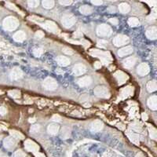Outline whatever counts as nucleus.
Here are the masks:
<instances>
[{
	"label": "nucleus",
	"mask_w": 157,
	"mask_h": 157,
	"mask_svg": "<svg viewBox=\"0 0 157 157\" xmlns=\"http://www.w3.org/2000/svg\"><path fill=\"white\" fill-rule=\"evenodd\" d=\"M19 21L17 17L10 16L6 17L3 21V26L6 31H13L16 30L19 26Z\"/></svg>",
	"instance_id": "obj_1"
},
{
	"label": "nucleus",
	"mask_w": 157,
	"mask_h": 157,
	"mask_svg": "<svg viewBox=\"0 0 157 157\" xmlns=\"http://www.w3.org/2000/svg\"><path fill=\"white\" fill-rule=\"evenodd\" d=\"M91 54L94 57H99L101 60V61L105 63V64H108L109 61H112V56L108 52H104L101 50L93 49L91 50Z\"/></svg>",
	"instance_id": "obj_2"
},
{
	"label": "nucleus",
	"mask_w": 157,
	"mask_h": 157,
	"mask_svg": "<svg viewBox=\"0 0 157 157\" xmlns=\"http://www.w3.org/2000/svg\"><path fill=\"white\" fill-rule=\"evenodd\" d=\"M76 18L74 15L71 14H65L63 15L61 18V24L62 25L66 28V29H70L76 24Z\"/></svg>",
	"instance_id": "obj_3"
},
{
	"label": "nucleus",
	"mask_w": 157,
	"mask_h": 157,
	"mask_svg": "<svg viewBox=\"0 0 157 157\" xmlns=\"http://www.w3.org/2000/svg\"><path fill=\"white\" fill-rule=\"evenodd\" d=\"M43 87L46 91H55L58 87V83L54 78H51V77H47L43 82Z\"/></svg>",
	"instance_id": "obj_4"
},
{
	"label": "nucleus",
	"mask_w": 157,
	"mask_h": 157,
	"mask_svg": "<svg viewBox=\"0 0 157 157\" xmlns=\"http://www.w3.org/2000/svg\"><path fill=\"white\" fill-rule=\"evenodd\" d=\"M96 31H97L98 36H101V37H106V36H109L112 32V29H111L108 25L105 24L98 25L97 29H96Z\"/></svg>",
	"instance_id": "obj_5"
},
{
	"label": "nucleus",
	"mask_w": 157,
	"mask_h": 157,
	"mask_svg": "<svg viewBox=\"0 0 157 157\" xmlns=\"http://www.w3.org/2000/svg\"><path fill=\"white\" fill-rule=\"evenodd\" d=\"M93 93L96 96L101 98H108L110 97V92L108 89L105 86H98L94 88Z\"/></svg>",
	"instance_id": "obj_6"
},
{
	"label": "nucleus",
	"mask_w": 157,
	"mask_h": 157,
	"mask_svg": "<svg viewBox=\"0 0 157 157\" xmlns=\"http://www.w3.org/2000/svg\"><path fill=\"white\" fill-rule=\"evenodd\" d=\"M130 41L128 36H125V35H117L112 41V43L115 46L119 47L122 46H124L127 44Z\"/></svg>",
	"instance_id": "obj_7"
},
{
	"label": "nucleus",
	"mask_w": 157,
	"mask_h": 157,
	"mask_svg": "<svg viewBox=\"0 0 157 157\" xmlns=\"http://www.w3.org/2000/svg\"><path fill=\"white\" fill-rule=\"evenodd\" d=\"M42 27H43L46 30L50 31V32H53V33H57L59 29H58V27L56 24H55L54 21H46L44 22V24H41Z\"/></svg>",
	"instance_id": "obj_8"
},
{
	"label": "nucleus",
	"mask_w": 157,
	"mask_h": 157,
	"mask_svg": "<svg viewBox=\"0 0 157 157\" xmlns=\"http://www.w3.org/2000/svg\"><path fill=\"white\" fill-rule=\"evenodd\" d=\"M24 148L27 151L31 152H38L39 150V146L35 141L31 140H26L24 142Z\"/></svg>",
	"instance_id": "obj_9"
},
{
	"label": "nucleus",
	"mask_w": 157,
	"mask_h": 157,
	"mask_svg": "<svg viewBox=\"0 0 157 157\" xmlns=\"http://www.w3.org/2000/svg\"><path fill=\"white\" fill-rule=\"evenodd\" d=\"M22 76H23V71H21V69L17 68V67L14 68L12 69V71H10V78L12 81L18 80V79L22 78Z\"/></svg>",
	"instance_id": "obj_10"
},
{
	"label": "nucleus",
	"mask_w": 157,
	"mask_h": 157,
	"mask_svg": "<svg viewBox=\"0 0 157 157\" xmlns=\"http://www.w3.org/2000/svg\"><path fill=\"white\" fill-rule=\"evenodd\" d=\"M150 68L147 63H141L137 68V72L139 76H145L149 73Z\"/></svg>",
	"instance_id": "obj_11"
},
{
	"label": "nucleus",
	"mask_w": 157,
	"mask_h": 157,
	"mask_svg": "<svg viewBox=\"0 0 157 157\" xmlns=\"http://www.w3.org/2000/svg\"><path fill=\"white\" fill-rule=\"evenodd\" d=\"M115 78H116V80L118 81L119 85H122L126 83V81L128 79V76L123 72L122 71H117L114 73Z\"/></svg>",
	"instance_id": "obj_12"
},
{
	"label": "nucleus",
	"mask_w": 157,
	"mask_h": 157,
	"mask_svg": "<svg viewBox=\"0 0 157 157\" xmlns=\"http://www.w3.org/2000/svg\"><path fill=\"white\" fill-rule=\"evenodd\" d=\"M86 68L83 64L78 63V64H75L73 67V72L76 76H79L86 73Z\"/></svg>",
	"instance_id": "obj_13"
},
{
	"label": "nucleus",
	"mask_w": 157,
	"mask_h": 157,
	"mask_svg": "<svg viewBox=\"0 0 157 157\" xmlns=\"http://www.w3.org/2000/svg\"><path fill=\"white\" fill-rule=\"evenodd\" d=\"M103 128H104V123L102 121H101L99 119L93 121L91 125V131L94 133L102 131Z\"/></svg>",
	"instance_id": "obj_14"
},
{
	"label": "nucleus",
	"mask_w": 157,
	"mask_h": 157,
	"mask_svg": "<svg viewBox=\"0 0 157 157\" xmlns=\"http://www.w3.org/2000/svg\"><path fill=\"white\" fill-rule=\"evenodd\" d=\"M3 145L6 149L12 150L16 146V141L13 137H8L3 141Z\"/></svg>",
	"instance_id": "obj_15"
},
{
	"label": "nucleus",
	"mask_w": 157,
	"mask_h": 157,
	"mask_svg": "<svg viewBox=\"0 0 157 157\" xmlns=\"http://www.w3.org/2000/svg\"><path fill=\"white\" fill-rule=\"evenodd\" d=\"M77 83L80 87H86L92 83V78L90 76H83L78 79Z\"/></svg>",
	"instance_id": "obj_16"
},
{
	"label": "nucleus",
	"mask_w": 157,
	"mask_h": 157,
	"mask_svg": "<svg viewBox=\"0 0 157 157\" xmlns=\"http://www.w3.org/2000/svg\"><path fill=\"white\" fill-rule=\"evenodd\" d=\"M146 36L148 39H149L151 40H155L157 38V29L156 27L152 26L149 27L148 29L146 30Z\"/></svg>",
	"instance_id": "obj_17"
},
{
	"label": "nucleus",
	"mask_w": 157,
	"mask_h": 157,
	"mask_svg": "<svg viewBox=\"0 0 157 157\" xmlns=\"http://www.w3.org/2000/svg\"><path fill=\"white\" fill-rule=\"evenodd\" d=\"M136 62H137L136 57H130L126 58V59L123 61V67L125 69H131L134 66V64H136Z\"/></svg>",
	"instance_id": "obj_18"
},
{
	"label": "nucleus",
	"mask_w": 157,
	"mask_h": 157,
	"mask_svg": "<svg viewBox=\"0 0 157 157\" xmlns=\"http://www.w3.org/2000/svg\"><path fill=\"white\" fill-rule=\"evenodd\" d=\"M133 47L131 46H125V47L120 49V50L118 51V55H119L120 57H125V56L131 54L133 53Z\"/></svg>",
	"instance_id": "obj_19"
},
{
	"label": "nucleus",
	"mask_w": 157,
	"mask_h": 157,
	"mask_svg": "<svg viewBox=\"0 0 157 157\" xmlns=\"http://www.w3.org/2000/svg\"><path fill=\"white\" fill-rule=\"evenodd\" d=\"M57 64L62 67L69 66V64H71V61H70L69 57H64V56H62V55L58 56L57 57Z\"/></svg>",
	"instance_id": "obj_20"
},
{
	"label": "nucleus",
	"mask_w": 157,
	"mask_h": 157,
	"mask_svg": "<svg viewBox=\"0 0 157 157\" xmlns=\"http://www.w3.org/2000/svg\"><path fill=\"white\" fill-rule=\"evenodd\" d=\"M147 105L149 107L150 109L156 111L157 109V97L156 95H153L150 97L147 101Z\"/></svg>",
	"instance_id": "obj_21"
},
{
	"label": "nucleus",
	"mask_w": 157,
	"mask_h": 157,
	"mask_svg": "<svg viewBox=\"0 0 157 157\" xmlns=\"http://www.w3.org/2000/svg\"><path fill=\"white\" fill-rule=\"evenodd\" d=\"M13 38H14V39L16 42L21 43V42H23V41L26 39V33H25L24 31H18L14 35Z\"/></svg>",
	"instance_id": "obj_22"
},
{
	"label": "nucleus",
	"mask_w": 157,
	"mask_h": 157,
	"mask_svg": "<svg viewBox=\"0 0 157 157\" xmlns=\"http://www.w3.org/2000/svg\"><path fill=\"white\" fill-rule=\"evenodd\" d=\"M133 93V88L131 87V86H126L125 88H123L122 90L121 93H120V96H121V98H126L129 96H132Z\"/></svg>",
	"instance_id": "obj_23"
},
{
	"label": "nucleus",
	"mask_w": 157,
	"mask_h": 157,
	"mask_svg": "<svg viewBox=\"0 0 157 157\" xmlns=\"http://www.w3.org/2000/svg\"><path fill=\"white\" fill-rule=\"evenodd\" d=\"M59 131V126L57 123H50L47 126V132L51 135H56Z\"/></svg>",
	"instance_id": "obj_24"
},
{
	"label": "nucleus",
	"mask_w": 157,
	"mask_h": 157,
	"mask_svg": "<svg viewBox=\"0 0 157 157\" xmlns=\"http://www.w3.org/2000/svg\"><path fill=\"white\" fill-rule=\"evenodd\" d=\"M119 10L122 14H128L131 11V6L126 3H120L119 6Z\"/></svg>",
	"instance_id": "obj_25"
},
{
	"label": "nucleus",
	"mask_w": 157,
	"mask_h": 157,
	"mask_svg": "<svg viewBox=\"0 0 157 157\" xmlns=\"http://www.w3.org/2000/svg\"><path fill=\"white\" fill-rule=\"evenodd\" d=\"M79 11L83 15H90L92 14L93 12V9L90 6L87 5H83L80 6L79 8Z\"/></svg>",
	"instance_id": "obj_26"
},
{
	"label": "nucleus",
	"mask_w": 157,
	"mask_h": 157,
	"mask_svg": "<svg viewBox=\"0 0 157 157\" xmlns=\"http://www.w3.org/2000/svg\"><path fill=\"white\" fill-rule=\"evenodd\" d=\"M146 89L147 91L149 92V93H152L154 91H156L157 89V84L156 80H152V81H149L146 85Z\"/></svg>",
	"instance_id": "obj_27"
},
{
	"label": "nucleus",
	"mask_w": 157,
	"mask_h": 157,
	"mask_svg": "<svg viewBox=\"0 0 157 157\" xmlns=\"http://www.w3.org/2000/svg\"><path fill=\"white\" fill-rule=\"evenodd\" d=\"M42 4H43V6L45 9L50 10V9H52L54 6L55 3L54 0H43Z\"/></svg>",
	"instance_id": "obj_28"
},
{
	"label": "nucleus",
	"mask_w": 157,
	"mask_h": 157,
	"mask_svg": "<svg viewBox=\"0 0 157 157\" xmlns=\"http://www.w3.org/2000/svg\"><path fill=\"white\" fill-rule=\"evenodd\" d=\"M10 135L12 136L14 139L15 138H17V139H24V136L21 132H19V131L11 130V131H10Z\"/></svg>",
	"instance_id": "obj_29"
},
{
	"label": "nucleus",
	"mask_w": 157,
	"mask_h": 157,
	"mask_svg": "<svg viewBox=\"0 0 157 157\" xmlns=\"http://www.w3.org/2000/svg\"><path fill=\"white\" fill-rule=\"evenodd\" d=\"M128 24L131 27H137L140 25V21L137 17H130L128 19Z\"/></svg>",
	"instance_id": "obj_30"
},
{
	"label": "nucleus",
	"mask_w": 157,
	"mask_h": 157,
	"mask_svg": "<svg viewBox=\"0 0 157 157\" xmlns=\"http://www.w3.org/2000/svg\"><path fill=\"white\" fill-rule=\"evenodd\" d=\"M148 131H149L150 137H151V138H152L153 140H156V138H157L156 129L155 128V127H153L152 126L148 125Z\"/></svg>",
	"instance_id": "obj_31"
},
{
	"label": "nucleus",
	"mask_w": 157,
	"mask_h": 157,
	"mask_svg": "<svg viewBox=\"0 0 157 157\" xmlns=\"http://www.w3.org/2000/svg\"><path fill=\"white\" fill-rule=\"evenodd\" d=\"M8 94L12 97L13 98H19L21 97V92L17 90H13V91H10L8 92Z\"/></svg>",
	"instance_id": "obj_32"
},
{
	"label": "nucleus",
	"mask_w": 157,
	"mask_h": 157,
	"mask_svg": "<svg viewBox=\"0 0 157 157\" xmlns=\"http://www.w3.org/2000/svg\"><path fill=\"white\" fill-rule=\"evenodd\" d=\"M28 5L29 7L36 8L39 5V2L37 0H30V1H28Z\"/></svg>",
	"instance_id": "obj_33"
},
{
	"label": "nucleus",
	"mask_w": 157,
	"mask_h": 157,
	"mask_svg": "<svg viewBox=\"0 0 157 157\" xmlns=\"http://www.w3.org/2000/svg\"><path fill=\"white\" fill-rule=\"evenodd\" d=\"M43 54V50L42 48H36L33 50V54L35 57H39Z\"/></svg>",
	"instance_id": "obj_34"
},
{
	"label": "nucleus",
	"mask_w": 157,
	"mask_h": 157,
	"mask_svg": "<svg viewBox=\"0 0 157 157\" xmlns=\"http://www.w3.org/2000/svg\"><path fill=\"white\" fill-rule=\"evenodd\" d=\"M40 131V126L39 125V124H36V125H33V126H31V129H30V131H31V133H36L39 132Z\"/></svg>",
	"instance_id": "obj_35"
},
{
	"label": "nucleus",
	"mask_w": 157,
	"mask_h": 157,
	"mask_svg": "<svg viewBox=\"0 0 157 157\" xmlns=\"http://www.w3.org/2000/svg\"><path fill=\"white\" fill-rule=\"evenodd\" d=\"M14 157H25L26 156V154L24 153V151H22L21 149H19L16 151L14 152Z\"/></svg>",
	"instance_id": "obj_36"
},
{
	"label": "nucleus",
	"mask_w": 157,
	"mask_h": 157,
	"mask_svg": "<svg viewBox=\"0 0 157 157\" xmlns=\"http://www.w3.org/2000/svg\"><path fill=\"white\" fill-rule=\"evenodd\" d=\"M62 51H63L64 54H65L67 55H73L74 54L73 50L69 47H64L62 49Z\"/></svg>",
	"instance_id": "obj_37"
},
{
	"label": "nucleus",
	"mask_w": 157,
	"mask_h": 157,
	"mask_svg": "<svg viewBox=\"0 0 157 157\" xmlns=\"http://www.w3.org/2000/svg\"><path fill=\"white\" fill-rule=\"evenodd\" d=\"M51 119H52L53 121L54 122H57V123H60V122H61V117L59 115H54L52 116V118H51Z\"/></svg>",
	"instance_id": "obj_38"
},
{
	"label": "nucleus",
	"mask_w": 157,
	"mask_h": 157,
	"mask_svg": "<svg viewBox=\"0 0 157 157\" xmlns=\"http://www.w3.org/2000/svg\"><path fill=\"white\" fill-rule=\"evenodd\" d=\"M59 3L61 4V5L67 6L71 5L72 3V1L71 0H63V1H59Z\"/></svg>",
	"instance_id": "obj_39"
},
{
	"label": "nucleus",
	"mask_w": 157,
	"mask_h": 157,
	"mask_svg": "<svg viewBox=\"0 0 157 157\" xmlns=\"http://www.w3.org/2000/svg\"><path fill=\"white\" fill-rule=\"evenodd\" d=\"M36 38L37 39H42L43 38L44 36H45V34H44V32L42 31H36Z\"/></svg>",
	"instance_id": "obj_40"
},
{
	"label": "nucleus",
	"mask_w": 157,
	"mask_h": 157,
	"mask_svg": "<svg viewBox=\"0 0 157 157\" xmlns=\"http://www.w3.org/2000/svg\"><path fill=\"white\" fill-rule=\"evenodd\" d=\"M6 113H7V109H6L5 107L1 106V107H0V115H1V116H5Z\"/></svg>",
	"instance_id": "obj_41"
},
{
	"label": "nucleus",
	"mask_w": 157,
	"mask_h": 157,
	"mask_svg": "<svg viewBox=\"0 0 157 157\" xmlns=\"http://www.w3.org/2000/svg\"><path fill=\"white\" fill-rule=\"evenodd\" d=\"M106 44H108V42L105 40H99L98 42V45L99 46H105Z\"/></svg>",
	"instance_id": "obj_42"
},
{
	"label": "nucleus",
	"mask_w": 157,
	"mask_h": 157,
	"mask_svg": "<svg viewBox=\"0 0 157 157\" xmlns=\"http://www.w3.org/2000/svg\"><path fill=\"white\" fill-rule=\"evenodd\" d=\"M74 36L76 37V38H81L82 36H83V33H82L79 30H78V31H76V32L74 33Z\"/></svg>",
	"instance_id": "obj_43"
},
{
	"label": "nucleus",
	"mask_w": 157,
	"mask_h": 157,
	"mask_svg": "<svg viewBox=\"0 0 157 157\" xmlns=\"http://www.w3.org/2000/svg\"><path fill=\"white\" fill-rule=\"evenodd\" d=\"M109 22L111 24H113V25H117L118 23H119V21H118V20L116 18H110Z\"/></svg>",
	"instance_id": "obj_44"
},
{
	"label": "nucleus",
	"mask_w": 157,
	"mask_h": 157,
	"mask_svg": "<svg viewBox=\"0 0 157 157\" xmlns=\"http://www.w3.org/2000/svg\"><path fill=\"white\" fill-rule=\"evenodd\" d=\"M91 3H93V4H94V5L99 6V5H101V4L103 3V2L101 1V0H93V1H91Z\"/></svg>",
	"instance_id": "obj_45"
},
{
	"label": "nucleus",
	"mask_w": 157,
	"mask_h": 157,
	"mask_svg": "<svg viewBox=\"0 0 157 157\" xmlns=\"http://www.w3.org/2000/svg\"><path fill=\"white\" fill-rule=\"evenodd\" d=\"M101 62L96 61L95 63H94V68H95V69H101Z\"/></svg>",
	"instance_id": "obj_46"
},
{
	"label": "nucleus",
	"mask_w": 157,
	"mask_h": 157,
	"mask_svg": "<svg viewBox=\"0 0 157 157\" xmlns=\"http://www.w3.org/2000/svg\"><path fill=\"white\" fill-rule=\"evenodd\" d=\"M141 118H142L143 120H145H145H147L148 117V115L146 114L145 112H143L142 114H141Z\"/></svg>",
	"instance_id": "obj_47"
},
{
	"label": "nucleus",
	"mask_w": 157,
	"mask_h": 157,
	"mask_svg": "<svg viewBox=\"0 0 157 157\" xmlns=\"http://www.w3.org/2000/svg\"><path fill=\"white\" fill-rule=\"evenodd\" d=\"M36 157H46L45 155L43 154V153H40V152H38V153H36Z\"/></svg>",
	"instance_id": "obj_48"
},
{
	"label": "nucleus",
	"mask_w": 157,
	"mask_h": 157,
	"mask_svg": "<svg viewBox=\"0 0 157 157\" xmlns=\"http://www.w3.org/2000/svg\"><path fill=\"white\" fill-rule=\"evenodd\" d=\"M135 157H145V156H144L143 153H141V152H138V154L136 155Z\"/></svg>",
	"instance_id": "obj_49"
},
{
	"label": "nucleus",
	"mask_w": 157,
	"mask_h": 157,
	"mask_svg": "<svg viewBox=\"0 0 157 157\" xmlns=\"http://www.w3.org/2000/svg\"><path fill=\"white\" fill-rule=\"evenodd\" d=\"M69 42H70V43H76V44H80V43L79 42H77V41H71V40H68Z\"/></svg>",
	"instance_id": "obj_50"
},
{
	"label": "nucleus",
	"mask_w": 157,
	"mask_h": 157,
	"mask_svg": "<svg viewBox=\"0 0 157 157\" xmlns=\"http://www.w3.org/2000/svg\"><path fill=\"white\" fill-rule=\"evenodd\" d=\"M29 122H30V123H34V122H36V119H35V118L30 119H29Z\"/></svg>",
	"instance_id": "obj_51"
}]
</instances>
